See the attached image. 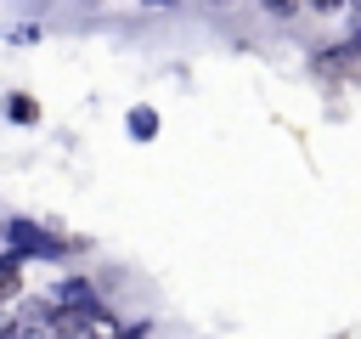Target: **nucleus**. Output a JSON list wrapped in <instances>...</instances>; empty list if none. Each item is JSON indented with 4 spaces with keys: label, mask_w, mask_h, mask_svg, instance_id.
Listing matches in <instances>:
<instances>
[{
    "label": "nucleus",
    "mask_w": 361,
    "mask_h": 339,
    "mask_svg": "<svg viewBox=\"0 0 361 339\" xmlns=\"http://www.w3.org/2000/svg\"><path fill=\"white\" fill-rule=\"evenodd\" d=\"M305 6H316V11H322V17H338V11H350V6H355V0H305Z\"/></svg>",
    "instance_id": "f03ea898"
},
{
    "label": "nucleus",
    "mask_w": 361,
    "mask_h": 339,
    "mask_svg": "<svg viewBox=\"0 0 361 339\" xmlns=\"http://www.w3.org/2000/svg\"><path fill=\"white\" fill-rule=\"evenodd\" d=\"M265 11L288 23V17H299V11H305V0H265Z\"/></svg>",
    "instance_id": "f257e3e1"
}]
</instances>
